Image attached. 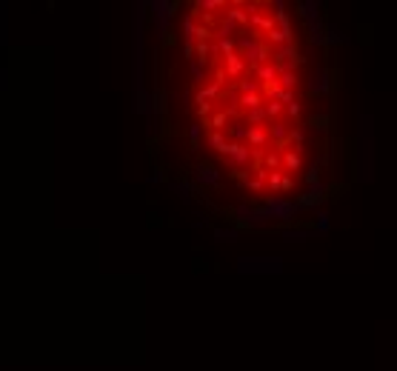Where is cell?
<instances>
[{
    "label": "cell",
    "mask_w": 397,
    "mask_h": 371,
    "mask_svg": "<svg viewBox=\"0 0 397 371\" xmlns=\"http://www.w3.org/2000/svg\"><path fill=\"white\" fill-rule=\"evenodd\" d=\"M186 23L189 109L243 188L280 191L303 169V58L269 3H206Z\"/></svg>",
    "instance_id": "cell-1"
}]
</instances>
